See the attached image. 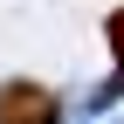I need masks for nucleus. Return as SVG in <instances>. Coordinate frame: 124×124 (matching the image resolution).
Wrapping results in <instances>:
<instances>
[{
  "instance_id": "f257e3e1",
  "label": "nucleus",
  "mask_w": 124,
  "mask_h": 124,
  "mask_svg": "<svg viewBox=\"0 0 124 124\" xmlns=\"http://www.w3.org/2000/svg\"><path fill=\"white\" fill-rule=\"evenodd\" d=\"M0 124H55V97L41 83H7L0 90Z\"/></svg>"
},
{
  "instance_id": "f03ea898",
  "label": "nucleus",
  "mask_w": 124,
  "mask_h": 124,
  "mask_svg": "<svg viewBox=\"0 0 124 124\" xmlns=\"http://www.w3.org/2000/svg\"><path fill=\"white\" fill-rule=\"evenodd\" d=\"M110 48H117V69H124V7L110 14Z\"/></svg>"
}]
</instances>
